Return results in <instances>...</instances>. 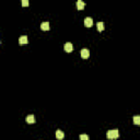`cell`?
Here are the masks:
<instances>
[{
  "instance_id": "1",
  "label": "cell",
  "mask_w": 140,
  "mask_h": 140,
  "mask_svg": "<svg viewBox=\"0 0 140 140\" xmlns=\"http://www.w3.org/2000/svg\"><path fill=\"white\" fill-rule=\"evenodd\" d=\"M106 137L108 138V139H112V140L117 139V138L119 137V133H118V130H117V129H112V130L107 131Z\"/></svg>"
},
{
  "instance_id": "2",
  "label": "cell",
  "mask_w": 140,
  "mask_h": 140,
  "mask_svg": "<svg viewBox=\"0 0 140 140\" xmlns=\"http://www.w3.org/2000/svg\"><path fill=\"white\" fill-rule=\"evenodd\" d=\"M81 57H82L83 59H88V58L90 57V50L87 49V48H83V49L81 50Z\"/></svg>"
},
{
  "instance_id": "3",
  "label": "cell",
  "mask_w": 140,
  "mask_h": 140,
  "mask_svg": "<svg viewBox=\"0 0 140 140\" xmlns=\"http://www.w3.org/2000/svg\"><path fill=\"white\" fill-rule=\"evenodd\" d=\"M65 50H66L67 53H71L72 50H73V45H72L70 42L66 43V44H65Z\"/></svg>"
},
{
  "instance_id": "4",
  "label": "cell",
  "mask_w": 140,
  "mask_h": 140,
  "mask_svg": "<svg viewBox=\"0 0 140 140\" xmlns=\"http://www.w3.org/2000/svg\"><path fill=\"white\" fill-rule=\"evenodd\" d=\"M29 43V40H27V37L26 36H21V37L19 38V44L20 45H26V44Z\"/></svg>"
},
{
  "instance_id": "5",
  "label": "cell",
  "mask_w": 140,
  "mask_h": 140,
  "mask_svg": "<svg viewBox=\"0 0 140 140\" xmlns=\"http://www.w3.org/2000/svg\"><path fill=\"white\" fill-rule=\"evenodd\" d=\"M84 25H86L87 27H91V26L93 25L92 18H86V19H84Z\"/></svg>"
},
{
  "instance_id": "6",
  "label": "cell",
  "mask_w": 140,
  "mask_h": 140,
  "mask_svg": "<svg viewBox=\"0 0 140 140\" xmlns=\"http://www.w3.org/2000/svg\"><path fill=\"white\" fill-rule=\"evenodd\" d=\"M65 137V133L62 130H60V129H58L57 131H56V138H57L58 140H62Z\"/></svg>"
},
{
  "instance_id": "7",
  "label": "cell",
  "mask_w": 140,
  "mask_h": 140,
  "mask_svg": "<svg viewBox=\"0 0 140 140\" xmlns=\"http://www.w3.org/2000/svg\"><path fill=\"white\" fill-rule=\"evenodd\" d=\"M25 120L27 124H34L35 123V117H34L33 115H29V116L25 118Z\"/></svg>"
},
{
  "instance_id": "8",
  "label": "cell",
  "mask_w": 140,
  "mask_h": 140,
  "mask_svg": "<svg viewBox=\"0 0 140 140\" xmlns=\"http://www.w3.org/2000/svg\"><path fill=\"white\" fill-rule=\"evenodd\" d=\"M40 29L43 30V31H48L49 30V23L48 22H43V23L40 24Z\"/></svg>"
},
{
  "instance_id": "9",
  "label": "cell",
  "mask_w": 140,
  "mask_h": 140,
  "mask_svg": "<svg viewBox=\"0 0 140 140\" xmlns=\"http://www.w3.org/2000/svg\"><path fill=\"white\" fill-rule=\"evenodd\" d=\"M84 6H86V3L83 2V1H81V0L77 1V8H78L79 10H83L84 9Z\"/></svg>"
},
{
  "instance_id": "10",
  "label": "cell",
  "mask_w": 140,
  "mask_h": 140,
  "mask_svg": "<svg viewBox=\"0 0 140 140\" xmlns=\"http://www.w3.org/2000/svg\"><path fill=\"white\" fill-rule=\"evenodd\" d=\"M96 26H97V30L100 32H102L103 30H104V23H103V22H97Z\"/></svg>"
},
{
  "instance_id": "11",
  "label": "cell",
  "mask_w": 140,
  "mask_h": 140,
  "mask_svg": "<svg viewBox=\"0 0 140 140\" xmlns=\"http://www.w3.org/2000/svg\"><path fill=\"white\" fill-rule=\"evenodd\" d=\"M133 124H135V125H140V116L133 117Z\"/></svg>"
},
{
  "instance_id": "12",
  "label": "cell",
  "mask_w": 140,
  "mask_h": 140,
  "mask_svg": "<svg viewBox=\"0 0 140 140\" xmlns=\"http://www.w3.org/2000/svg\"><path fill=\"white\" fill-rule=\"evenodd\" d=\"M80 140H90V137H89L88 135H81Z\"/></svg>"
},
{
  "instance_id": "13",
  "label": "cell",
  "mask_w": 140,
  "mask_h": 140,
  "mask_svg": "<svg viewBox=\"0 0 140 140\" xmlns=\"http://www.w3.org/2000/svg\"><path fill=\"white\" fill-rule=\"evenodd\" d=\"M22 6H23V7H27V6H29V1H27V0H23V1H22Z\"/></svg>"
}]
</instances>
